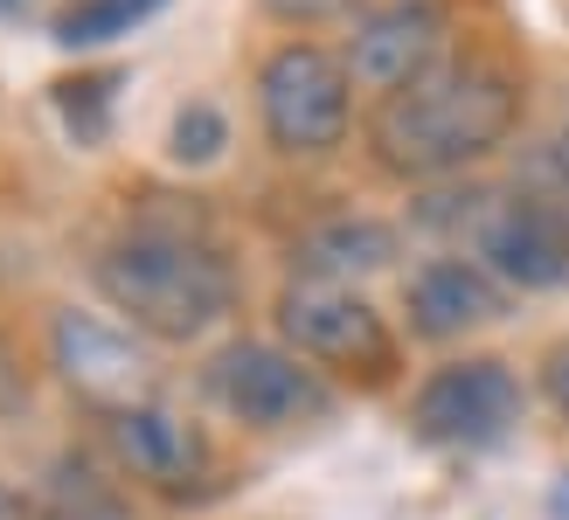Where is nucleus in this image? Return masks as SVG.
I'll return each mask as SVG.
<instances>
[{
	"label": "nucleus",
	"mask_w": 569,
	"mask_h": 520,
	"mask_svg": "<svg viewBox=\"0 0 569 520\" xmlns=\"http://www.w3.org/2000/svg\"><path fill=\"white\" fill-rule=\"evenodd\" d=\"M160 8H167V0H70L49 28H56L63 49H104V42L132 36V28H147Z\"/></svg>",
	"instance_id": "14"
},
{
	"label": "nucleus",
	"mask_w": 569,
	"mask_h": 520,
	"mask_svg": "<svg viewBox=\"0 0 569 520\" xmlns=\"http://www.w3.org/2000/svg\"><path fill=\"white\" fill-rule=\"evenodd\" d=\"M556 507H562V513H569V493H562V500H556Z\"/></svg>",
	"instance_id": "22"
},
{
	"label": "nucleus",
	"mask_w": 569,
	"mask_h": 520,
	"mask_svg": "<svg viewBox=\"0 0 569 520\" xmlns=\"http://www.w3.org/2000/svg\"><path fill=\"white\" fill-rule=\"evenodd\" d=\"M202 382L216 396V410L237 417L243 430H299V423H327L333 417V382L312 361H299L284 340L216 347Z\"/></svg>",
	"instance_id": "4"
},
{
	"label": "nucleus",
	"mask_w": 569,
	"mask_h": 520,
	"mask_svg": "<svg viewBox=\"0 0 569 520\" xmlns=\"http://www.w3.org/2000/svg\"><path fill=\"white\" fill-rule=\"evenodd\" d=\"M542 389H549V402L569 417V340H556L549 354H542Z\"/></svg>",
	"instance_id": "17"
},
{
	"label": "nucleus",
	"mask_w": 569,
	"mask_h": 520,
	"mask_svg": "<svg viewBox=\"0 0 569 520\" xmlns=\"http://www.w3.org/2000/svg\"><path fill=\"white\" fill-rule=\"evenodd\" d=\"M126 493L119 479H104L83 451H63L42 479V500H36V520H126Z\"/></svg>",
	"instance_id": "13"
},
{
	"label": "nucleus",
	"mask_w": 569,
	"mask_h": 520,
	"mask_svg": "<svg viewBox=\"0 0 569 520\" xmlns=\"http://www.w3.org/2000/svg\"><path fill=\"white\" fill-rule=\"evenodd\" d=\"M521 126V77L487 56H445L368 119V153L396 181H451L493 160Z\"/></svg>",
	"instance_id": "1"
},
{
	"label": "nucleus",
	"mask_w": 569,
	"mask_h": 520,
	"mask_svg": "<svg viewBox=\"0 0 569 520\" xmlns=\"http://www.w3.org/2000/svg\"><path fill=\"white\" fill-rule=\"evenodd\" d=\"M258 126L278 160H327L355 132V83L340 49L278 42L258 63Z\"/></svg>",
	"instance_id": "3"
},
{
	"label": "nucleus",
	"mask_w": 569,
	"mask_h": 520,
	"mask_svg": "<svg viewBox=\"0 0 569 520\" xmlns=\"http://www.w3.org/2000/svg\"><path fill=\"white\" fill-rule=\"evenodd\" d=\"M396 222H376V216H333V222H312L306 237L292 243V264L299 278H320V284H355V278H376L396 264Z\"/></svg>",
	"instance_id": "12"
},
{
	"label": "nucleus",
	"mask_w": 569,
	"mask_h": 520,
	"mask_svg": "<svg viewBox=\"0 0 569 520\" xmlns=\"http://www.w3.org/2000/svg\"><path fill=\"white\" fill-rule=\"evenodd\" d=\"M222 147H230V119H222V104L188 98L174 119H167V160H174V167H209V160H222Z\"/></svg>",
	"instance_id": "15"
},
{
	"label": "nucleus",
	"mask_w": 569,
	"mask_h": 520,
	"mask_svg": "<svg viewBox=\"0 0 569 520\" xmlns=\"http://www.w3.org/2000/svg\"><path fill=\"white\" fill-rule=\"evenodd\" d=\"M445 36H451L445 0H382V8L355 14V36L340 49V63H348L355 91L382 104L396 91H410L423 70L445 63Z\"/></svg>",
	"instance_id": "8"
},
{
	"label": "nucleus",
	"mask_w": 569,
	"mask_h": 520,
	"mask_svg": "<svg viewBox=\"0 0 569 520\" xmlns=\"http://www.w3.org/2000/svg\"><path fill=\"white\" fill-rule=\"evenodd\" d=\"M0 520H28V507H21L14 493H0Z\"/></svg>",
	"instance_id": "19"
},
{
	"label": "nucleus",
	"mask_w": 569,
	"mask_h": 520,
	"mask_svg": "<svg viewBox=\"0 0 569 520\" xmlns=\"http://www.w3.org/2000/svg\"><path fill=\"white\" fill-rule=\"evenodd\" d=\"M42 0H0V21H21V14H36Z\"/></svg>",
	"instance_id": "18"
},
{
	"label": "nucleus",
	"mask_w": 569,
	"mask_h": 520,
	"mask_svg": "<svg viewBox=\"0 0 569 520\" xmlns=\"http://www.w3.org/2000/svg\"><path fill=\"white\" fill-rule=\"evenodd\" d=\"M278 340L299 361L333 368V374H368L382 382L396 368V340L382 327V312L368 306L355 284H320V278H292L278 292Z\"/></svg>",
	"instance_id": "6"
},
{
	"label": "nucleus",
	"mask_w": 569,
	"mask_h": 520,
	"mask_svg": "<svg viewBox=\"0 0 569 520\" xmlns=\"http://www.w3.org/2000/svg\"><path fill=\"white\" fill-rule=\"evenodd\" d=\"M528 417V389L521 374L493 361V354H466V361H445L417 382L410 396V430L438 451H487L507 444Z\"/></svg>",
	"instance_id": "5"
},
{
	"label": "nucleus",
	"mask_w": 569,
	"mask_h": 520,
	"mask_svg": "<svg viewBox=\"0 0 569 520\" xmlns=\"http://www.w3.org/2000/svg\"><path fill=\"white\" fill-rule=\"evenodd\" d=\"M49 361L98 417L132 410V402H153V361L132 347L126 327L98 320V312H77V306L56 312L49 320Z\"/></svg>",
	"instance_id": "9"
},
{
	"label": "nucleus",
	"mask_w": 569,
	"mask_h": 520,
	"mask_svg": "<svg viewBox=\"0 0 569 520\" xmlns=\"http://www.w3.org/2000/svg\"><path fill=\"white\" fill-rule=\"evenodd\" d=\"M403 312L417 340H466L507 320V284L472 257H431V264L410 271Z\"/></svg>",
	"instance_id": "11"
},
{
	"label": "nucleus",
	"mask_w": 569,
	"mask_h": 520,
	"mask_svg": "<svg viewBox=\"0 0 569 520\" xmlns=\"http://www.w3.org/2000/svg\"><path fill=\"white\" fill-rule=\"evenodd\" d=\"M556 147H562V160H569V111H562V139H556Z\"/></svg>",
	"instance_id": "20"
},
{
	"label": "nucleus",
	"mask_w": 569,
	"mask_h": 520,
	"mask_svg": "<svg viewBox=\"0 0 569 520\" xmlns=\"http://www.w3.org/2000/svg\"><path fill=\"white\" fill-rule=\"evenodd\" d=\"M472 264H487L507 292H556L569 284V222L562 201L542 194H493L479 201V216L466 229Z\"/></svg>",
	"instance_id": "7"
},
{
	"label": "nucleus",
	"mask_w": 569,
	"mask_h": 520,
	"mask_svg": "<svg viewBox=\"0 0 569 520\" xmlns=\"http://www.w3.org/2000/svg\"><path fill=\"white\" fill-rule=\"evenodd\" d=\"M104 438H111V451H119L126 479L153 486V493H167V500H202L209 479H216V451H209V438H202L188 417L160 410V402L111 410V417H104Z\"/></svg>",
	"instance_id": "10"
},
{
	"label": "nucleus",
	"mask_w": 569,
	"mask_h": 520,
	"mask_svg": "<svg viewBox=\"0 0 569 520\" xmlns=\"http://www.w3.org/2000/svg\"><path fill=\"white\" fill-rule=\"evenodd\" d=\"M91 278H98V299L132 333L167 340V347L202 340L237 312L230 257L202 237H188V229H174V222H139L126 237H111L98 250Z\"/></svg>",
	"instance_id": "2"
},
{
	"label": "nucleus",
	"mask_w": 569,
	"mask_h": 520,
	"mask_svg": "<svg viewBox=\"0 0 569 520\" xmlns=\"http://www.w3.org/2000/svg\"><path fill=\"white\" fill-rule=\"evenodd\" d=\"M278 21H333V14H355L361 0H264Z\"/></svg>",
	"instance_id": "16"
},
{
	"label": "nucleus",
	"mask_w": 569,
	"mask_h": 520,
	"mask_svg": "<svg viewBox=\"0 0 569 520\" xmlns=\"http://www.w3.org/2000/svg\"><path fill=\"white\" fill-rule=\"evenodd\" d=\"M562 222H569V194H562Z\"/></svg>",
	"instance_id": "21"
}]
</instances>
